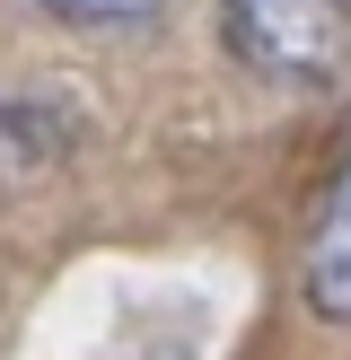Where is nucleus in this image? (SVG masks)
I'll list each match as a JSON object with an SVG mask.
<instances>
[{
    "label": "nucleus",
    "instance_id": "f257e3e1",
    "mask_svg": "<svg viewBox=\"0 0 351 360\" xmlns=\"http://www.w3.org/2000/svg\"><path fill=\"white\" fill-rule=\"evenodd\" d=\"M228 53L281 88H325L351 62V0H220Z\"/></svg>",
    "mask_w": 351,
    "mask_h": 360
},
{
    "label": "nucleus",
    "instance_id": "f03ea898",
    "mask_svg": "<svg viewBox=\"0 0 351 360\" xmlns=\"http://www.w3.org/2000/svg\"><path fill=\"white\" fill-rule=\"evenodd\" d=\"M298 290H307V308L325 316V326H351V158H343V176L325 185V202H316V220H307Z\"/></svg>",
    "mask_w": 351,
    "mask_h": 360
},
{
    "label": "nucleus",
    "instance_id": "7ed1b4c3",
    "mask_svg": "<svg viewBox=\"0 0 351 360\" xmlns=\"http://www.w3.org/2000/svg\"><path fill=\"white\" fill-rule=\"evenodd\" d=\"M79 150V115L53 97H0V185H44Z\"/></svg>",
    "mask_w": 351,
    "mask_h": 360
},
{
    "label": "nucleus",
    "instance_id": "20e7f679",
    "mask_svg": "<svg viewBox=\"0 0 351 360\" xmlns=\"http://www.w3.org/2000/svg\"><path fill=\"white\" fill-rule=\"evenodd\" d=\"M44 18H62V27H140V18L176 9V0H35Z\"/></svg>",
    "mask_w": 351,
    "mask_h": 360
}]
</instances>
